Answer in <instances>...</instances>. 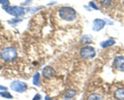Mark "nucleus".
Listing matches in <instances>:
<instances>
[{
    "label": "nucleus",
    "mask_w": 124,
    "mask_h": 100,
    "mask_svg": "<svg viewBox=\"0 0 124 100\" xmlns=\"http://www.w3.org/2000/svg\"><path fill=\"white\" fill-rule=\"evenodd\" d=\"M58 16L61 20L63 21H66V22H72L75 21L77 17H78V14L76 9L73 7L70 6H62L58 9Z\"/></svg>",
    "instance_id": "f257e3e1"
},
{
    "label": "nucleus",
    "mask_w": 124,
    "mask_h": 100,
    "mask_svg": "<svg viewBox=\"0 0 124 100\" xmlns=\"http://www.w3.org/2000/svg\"><path fill=\"white\" fill-rule=\"evenodd\" d=\"M18 58V52L14 47H5L0 52V59L6 63L15 62Z\"/></svg>",
    "instance_id": "f03ea898"
},
{
    "label": "nucleus",
    "mask_w": 124,
    "mask_h": 100,
    "mask_svg": "<svg viewBox=\"0 0 124 100\" xmlns=\"http://www.w3.org/2000/svg\"><path fill=\"white\" fill-rule=\"evenodd\" d=\"M2 9L15 18H23L26 14V8L22 5H5L2 6Z\"/></svg>",
    "instance_id": "7ed1b4c3"
},
{
    "label": "nucleus",
    "mask_w": 124,
    "mask_h": 100,
    "mask_svg": "<svg viewBox=\"0 0 124 100\" xmlns=\"http://www.w3.org/2000/svg\"><path fill=\"white\" fill-rule=\"evenodd\" d=\"M80 56L84 60H91L96 56V51L91 45H84L80 50Z\"/></svg>",
    "instance_id": "20e7f679"
},
{
    "label": "nucleus",
    "mask_w": 124,
    "mask_h": 100,
    "mask_svg": "<svg viewBox=\"0 0 124 100\" xmlns=\"http://www.w3.org/2000/svg\"><path fill=\"white\" fill-rule=\"evenodd\" d=\"M9 88L17 93H25L28 90V85L22 80H13L9 85Z\"/></svg>",
    "instance_id": "39448f33"
},
{
    "label": "nucleus",
    "mask_w": 124,
    "mask_h": 100,
    "mask_svg": "<svg viewBox=\"0 0 124 100\" xmlns=\"http://www.w3.org/2000/svg\"><path fill=\"white\" fill-rule=\"evenodd\" d=\"M107 25V21L103 19H94L92 23V30L95 32H98L102 30Z\"/></svg>",
    "instance_id": "423d86ee"
},
{
    "label": "nucleus",
    "mask_w": 124,
    "mask_h": 100,
    "mask_svg": "<svg viewBox=\"0 0 124 100\" xmlns=\"http://www.w3.org/2000/svg\"><path fill=\"white\" fill-rule=\"evenodd\" d=\"M114 67L119 71L124 72V56H117L114 59Z\"/></svg>",
    "instance_id": "0eeeda50"
},
{
    "label": "nucleus",
    "mask_w": 124,
    "mask_h": 100,
    "mask_svg": "<svg viewBox=\"0 0 124 100\" xmlns=\"http://www.w3.org/2000/svg\"><path fill=\"white\" fill-rule=\"evenodd\" d=\"M41 75L44 76L45 79H52L55 75V70L54 68L51 66H46L41 71Z\"/></svg>",
    "instance_id": "6e6552de"
},
{
    "label": "nucleus",
    "mask_w": 124,
    "mask_h": 100,
    "mask_svg": "<svg viewBox=\"0 0 124 100\" xmlns=\"http://www.w3.org/2000/svg\"><path fill=\"white\" fill-rule=\"evenodd\" d=\"M115 43H116L115 39H113V38H110V39H107V40H103V41L100 42V47L103 48V49H107V48L113 47Z\"/></svg>",
    "instance_id": "1a4fd4ad"
},
{
    "label": "nucleus",
    "mask_w": 124,
    "mask_h": 100,
    "mask_svg": "<svg viewBox=\"0 0 124 100\" xmlns=\"http://www.w3.org/2000/svg\"><path fill=\"white\" fill-rule=\"evenodd\" d=\"M77 95L76 90H68L64 93V100H71L72 98H75Z\"/></svg>",
    "instance_id": "9d476101"
},
{
    "label": "nucleus",
    "mask_w": 124,
    "mask_h": 100,
    "mask_svg": "<svg viewBox=\"0 0 124 100\" xmlns=\"http://www.w3.org/2000/svg\"><path fill=\"white\" fill-rule=\"evenodd\" d=\"M114 96H115V98L118 99V100H124V89H123V88L117 89L115 91Z\"/></svg>",
    "instance_id": "9b49d317"
},
{
    "label": "nucleus",
    "mask_w": 124,
    "mask_h": 100,
    "mask_svg": "<svg viewBox=\"0 0 124 100\" xmlns=\"http://www.w3.org/2000/svg\"><path fill=\"white\" fill-rule=\"evenodd\" d=\"M87 100H103V96L98 93H91L87 97Z\"/></svg>",
    "instance_id": "f8f14e48"
},
{
    "label": "nucleus",
    "mask_w": 124,
    "mask_h": 100,
    "mask_svg": "<svg viewBox=\"0 0 124 100\" xmlns=\"http://www.w3.org/2000/svg\"><path fill=\"white\" fill-rule=\"evenodd\" d=\"M32 84L34 85V86H37V87H39V86H40V74L38 73V72L33 75Z\"/></svg>",
    "instance_id": "ddd939ff"
},
{
    "label": "nucleus",
    "mask_w": 124,
    "mask_h": 100,
    "mask_svg": "<svg viewBox=\"0 0 124 100\" xmlns=\"http://www.w3.org/2000/svg\"><path fill=\"white\" fill-rule=\"evenodd\" d=\"M99 3L101 6L108 8V7H111L112 4H113V0H99Z\"/></svg>",
    "instance_id": "4468645a"
},
{
    "label": "nucleus",
    "mask_w": 124,
    "mask_h": 100,
    "mask_svg": "<svg viewBox=\"0 0 124 100\" xmlns=\"http://www.w3.org/2000/svg\"><path fill=\"white\" fill-rule=\"evenodd\" d=\"M44 8V6H34V7H28V8H26V13L28 14H34L36 13V11L40 10Z\"/></svg>",
    "instance_id": "2eb2a0df"
},
{
    "label": "nucleus",
    "mask_w": 124,
    "mask_h": 100,
    "mask_svg": "<svg viewBox=\"0 0 124 100\" xmlns=\"http://www.w3.org/2000/svg\"><path fill=\"white\" fill-rule=\"evenodd\" d=\"M0 96L6 99H13V95L8 91H0Z\"/></svg>",
    "instance_id": "dca6fc26"
},
{
    "label": "nucleus",
    "mask_w": 124,
    "mask_h": 100,
    "mask_svg": "<svg viewBox=\"0 0 124 100\" xmlns=\"http://www.w3.org/2000/svg\"><path fill=\"white\" fill-rule=\"evenodd\" d=\"M92 42V38L90 37V36H88V35H86V36H83L82 37V39H81V43H83V44H88V43H91Z\"/></svg>",
    "instance_id": "f3484780"
},
{
    "label": "nucleus",
    "mask_w": 124,
    "mask_h": 100,
    "mask_svg": "<svg viewBox=\"0 0 124 100\" xmlns=\"http://www.w3.org/2000/svg\"><path fill=\"white\" fill-rule=\"evenodd\" d=\"M23 21V19L22 18H13L11 20H9L8 22V24H13V25H16V24H18V23H20Z\"/></svg>",
    "instance_id": "a211bd4d"
},
{
    "label": "nucleus",
    "mask_w": 124,
    "mask_h": 100,
    "mask_svg": "<svg viewBox=\"0 0 124 100\" xmlns=\"http://www.w3.org/2000/svg\"><path fill=\"white\" fill-rule=\"evenodd\" d=\"M89 7H90V8H92V9H95V10H99V7L96 5L93 1H90V2H89Z\"/></svg>",
    "instance_id": "6ab92c4d"
},
{
    "label": "nucleus",
    "mask_w": 124,
    "mask_h": 100,
    "mask_svg": "<svg viewBox=\"0 0 124 100\" xmlns=\"http://www.w3.org/2000/svg\"><path fill=\"white\" fill-rule=\"evenodd\" d=\"M0 5H2V6L10 5V1L9 0H0Z\"/></svg>",
    "instance_id": "aec40b11"
},
{
    "label": "nucleus",
    "mask_w": 124,
    "mask_h": 100,
    "mask_svg": "<svg viewBox=\"0 0 124 100\" xmlns=\"http://www.w3.org/2000/svg\"><path fill=\"white\" fill-rule=\"evenodd\" d=\"M32 100H41V95L40 94H35L34 97L32 98Z\"/></svg>",
    "instance_id": "412c9836"
},
{
    "label": "nucleus",
    "mask_w": 124,
    "mask_h": 100,
    "mask_svg": "<svg viewBox=\"0 0 124 100\" xmlns=\"http://www.w3.org/2000/svg\"><path fill=\"white\" fill-rule=\"evenodd\" d=\"M0 91H7V88L5 86H2V85H0Z\"/></svg>",
    "instance_id": "4be33fe9"
},
{
    "label": "nucleus",
    "mask_w": 124,
    "mask_h": 100,
    "mask_svg": "<svg viewBox=\"0 0 124 100\" xmlns=\"http://www.w3.org/2000/svg\"><path fill=\"white\" fill-rule=\"evenodd\" d=\"M45 100H57V99H53V98H51V97H49V96H46Z\"/></svg>",
    "instance_id": "5701e85b"
}]
</instances>
